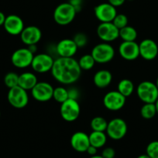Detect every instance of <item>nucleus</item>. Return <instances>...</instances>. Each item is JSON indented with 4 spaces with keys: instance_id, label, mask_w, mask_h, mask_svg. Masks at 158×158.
Here are the masks:
<instances>
[{
    "instance_id": "obj_33",
    "label": "nucleus",
    "mask_w": 158,
    "mask_h": 158,
    "mask_svg": "<svg viewBox=\"0 0 158 158\" xmlns=\"http://www.w3.org/2000/svg\"><path fill=\"white\" fill-rule=\"evenodd\" d=\"M116 151L112 148H106L102 151V156L104 158H114Z\"/></svg>"
},
{
    "instance_id": "obj_2",
    "label": "nucleus",
    "mask_w": 158,
    "mask_h": 158,
    "mask_svg": "<svg viewBox=\"0 0 158 158\" xmlns=\"http://www.w3.org/2000/svg\"><path fill=\"white\" fill-rule=\"evenodd\" d=\"M77 12L70 2L61 3L54 9V19L60 26H67L74 19Z\"/></svg>"
},
{
    "instance_id": "obj_25",
    "label": "nucleus",
    "mask_w": 158,
    "mask_h": 158,
    "mask_svg": "<svg viewBox=\"0 0 158 158\" xmlns=\"http://www.w3.org/2000/svg\"><path fill=\"white\" fill-rule=\"evenodd\" d=\"M140 114L141 117L146 120L153 118L157 114L155 103H144L140 109Z\"/></svg>"
},
{
    "instance_id": "obj_41",
    "label": "nucleus",
    "mask_w": 158,
    "mask_h": 158,
    "mask_svg": "<svg viewBox=\"0 0 158 158\" xmlns=\"http://www.w3.org/2000/svg\"><path fill=\"white\" fill-rule=\"evenodd\" d=\"M155 106H156V114H158V98L156 100V101L155 102Z\"/></svg>"
},
{
    "instance_id": "obj_18",
    "label": "nucleus",
    "mask_w": 158,
    "mask_h": 158,
    "mask_svg": "<svg viewBox=\"0 0 158 158\" xmlns=\"http://www.w3.org/2000/svg\"><path fill=\"white\" fill-rule=\"evenodd\" d=\"M78 47L71 39H64L57 43L56 46L57 53L60 57H73L77 52Z\"/></svg>"
},
{
    "instance_id": "obj_28",
    "label": "nucleus",
    "mask_w": 158,
    "mask_h": 158,
    "mask_svg": "<svg viewBox=\"0 0 158 158\" xmlns=\"http://www.w3.org/2000/svg\"><path fill=\"white\" fill-rule=\"evenodd\" d=\"M53 98L57 102V103H62L65 100L69 98L68 95V90L66 88L63 86H58L54 89V93H53Z\"/></svg>"
},
{
    "instance_id": "obj_15",
    "label": "nucleus",
    "mask_w": 158,
    "mask_h": 158,
    "mask_svg": "<svg viewBox=\"0 0 158 158\" xmlns=\"http://www.w3.org/2000/svg\"><path fill=\"white\" fill-rule=\"evenodd\" d=\"M139 56L146 60H154L158 55V46L150 39L143 40L139 44Z\"/></svg>"
},
{
    "instance_id": "obj_22",
    "label": "nucleus",
    "mask_w": 158,
    "mask_h": 158,
    "mask_svg": "<svg viewBox=\"0 0 158 158\" xmlns=\"http://www.w3.org/2000/svg\"><path fill=\"white\" fill-rule=\"evenodd\" d=\"M90 145L95 147L96 148H101L105 146L107 141V136L105 132L102 131H92L88 135Z\"/></svg>"
},
{
    "instance_id": "obj_13",
    "label": "nucleus",
    "mask_w": 158,
    "mask_h": 158,
    "mask_svg": "<svg viewBox=\"0 0 158 158\" xmlns=\"http://www.w3.org/2000/svg\"><path fill=\"white\" fill-rule=\"evenodd\" d=\"M94 15L101 23H110L112 22L117 15L116 7L108 2L101 3L94 8Z\"/></svg>"
},
{
    "instance_id": "obj_12",
    "label": "nucleus",
    "mask_w": 158,
    "mask_h": 158,
    "mask_svg": "<svg viewBox=\"0 0 158 158\" xmlns=\"http://www.w3.org/2000/svg\"><path fill=\"white\" fill-rule=\"evenodd\" d=\"M54 87L46 82H38L31 89V95L39 102H46L53 98Z\"/></svg>"
},
{
    "instance_id": "obj_8",
    "label": "nucleus",
    "mask_w": 158,
    "mask_h": 158,
    "mask_svg": "<svg viewBox=\"0 0 158 158\" xmlns=\"http://www.w3.org/2000/svg\"><path fill=\"white\" fill-rule=\"evenodd\" d=\"M34 54L28 48L16 49L11 56V62L15 67L24 69L31 66Z\"/></svg>"
},
{
    "instance_id": "obj_37",
    "label": "nucleus",
    "mask_w": 158,
    "mask_h": 158,
    "mask_svg": "<svg viewBox=\"0 0 158 158\" xmlns=\"http://www.w3.org/2000/svg\"><path fill=\"white\" fill-rule=\"evenodd\" d=\"M97 150H98V148H96L95 147L90 145V146L88 148V149H87L86 152L88 153L89 155L94 156V155H96V154H97Z\"/></svg>"
},
{
    "instance_id": "obj_14",
    "label": "nucleus",
    "mask_w": 158,
    "mask_h": 158,
    "mask_svg": "<svg viewBox=\"0 0 158 158\" xmlns=\"http://www.w3.org/2000/svg\"><path fill=\"white\" fill-rule=\"evenodd\" d=\"M119 53L124 60L132 61L139 56V44L135 41H123L119 47Z\"/></svg>"
},
{
    "instance_id": "obj_32",
    "label": "nucleus",
    "mask_w": 158,
    "mask_h": 158,
    "mask_svg": "<svg viewBox=\"0 0 158 158\" xmlns=\"http://www.w3.org/2000/svg\"><path fill=\"white\" fill-rule=\"evenodd\" d=\"M73 40L74 41V43H76L77 46L78 48H82L87 44L88 43V38H87V35L85 34L81 33V32H79L77 33L73 38Z\"/></svg>"
},
{
    "instance_id": "obj_24",
    "label": "nucleus",
    "mask_w": 158,
    "mask_h": 158,
    "mask_svg": "<svg viewBox=\"0 0 158 158\" xmlns=\"http://www.w3.org/2000/svg\"><path fill=\"white\" fill-rule=\"evenodd\" d=\"M119 38L125 42L135 41L137 38V32L133 26H126L119 29Z\"/></svg>"
},
{
    "instance_id": "obj_43",
    "label": "nucleus",
    "mask_w": 158,
    "mask_h": 158,
    "mask_svg": "<svg viewBox=\"0 0 158 158\" xmlns=\"http://www.w3.org/2000/svg\"><path fill=\"white\" fill-rule=\"evenodd\" d=\"M0 117H1V111H0Z\"/></svg>"
},
{
    "instance_id": "obj_4",
    "label": "nucleus",
    "mask_w": 158,
    "mask_h": 158,
    "mask_svg": "<svg viewBox=\"0 0 158 158\" xmlns=\"http://www.w3.org/2000/svg\"><path fill=\"white\" fill-rule=\"evenodd\" d=\"M91 54L95 63L103 64L112 60L115 56V49L112 45L104 42L94 46Z\"/></svg>"
},
{
    "instance_id": "obj_44",
    "label": "nucleus",
    "mask_w": 158,
    "mask_h": 158,
    "mask_svg": "<svg viewBox=\"0 0 158 158\" xmlns=\"http://www.w3.org/2000/svg\"><path fill=\"white\" fill-rule=\"evenodd\" d=\"M129 1H133V0H129Z\"/></svg>"
},
{
    "instance_id": "obj_30",
    "label": "nucleus",
    "mask_w": 158,
    "mask_h": 158,
    "mask_svg": "<svg viewBox=\"0 0 158 158\" xmlns=\"http://www.w3.org/2000/svg\"><path fill=\"white\" fill-rule=\"evenodd\" d=\"M112 23L119 29L128 26V18L124 14H117Z\"/></svg>"
},
{
    "instance_id": "obj_7",
    "label": "nucleus",
    "mask_w": 158,
    "mask_h": 158,
    "mask_svg": "<svg viewBox=\"0 0 158 158\" xmlns=\"http://www.w3.org/2000/svg\"><path fill=\"white\" fill-rule=\"evenodd\" d=\"M105 131L107 135L112 140H121L126 134L127 124L125 120L121 118L112 119L108 122Z\"/></svg>"
},
{
    "instance_id": "obj_38",
    "label": "nucleus",
    "mask_w": 158,
    "mask_h": 158,
    "mask_svg": "<svg viewBox=\"0 0 158 158\" xmlns=\"http://www.w3.org/2000/svg\"><path fill=\"white\" fill-rule=\"evenodd\" d=\"M6 16L5 15V14L3 12H0V26H3V24L5 23V20H6Z\"/></svg>"
},
{
    "instance_id": "obj_19",
    "label": "nucleus",
    "mask_w": 158,
    "mask_h": 158,
    "mask_svg": "<svg viewBox=\"0 0 158 158\" xmlns=\"http://www.w3.org/2000/svg\"><path fill=\"white\" fill-rule=\"evenodd\" d=\"M71 146L75 151L79 153L86 152L87 149L90 146L89 137L85 133L78 131L71 136Z\"/></svg>"
},
{
    "instance_id": "obj_40",
    "label": "nucleus",
    "mask_w": 158,
    "mask_h": 158,
    "mask_svg": "<svg viewBox=\"0 0 158 158\" xmlns=\"http://www.w3.org/2000/svg\"><path fill=\"white\" fill-rule=\"evenodd\" d=\"M89 158H104V157H102V155H97V154H96V155L91 156V157H89Z\"/></svg>"
},
{
    "instance_id": "obj_1",
    "label": "nucleus",
    "mask_w": 158,
    "mask_h": 158,
    "mask_svg": "<svg viewBox=\"0 0 158 158\" xmlns=\"http://www.w3.org/2000/svg\"><path fill=\"white\" fill-rule=\"evenodd\" d=\"M53 77L62 84H72L79 80L81 69L73 57H59L54 60L50 70Z\"/></svg>"
},
{
    "instance_id": "obj_21",
    "label": "nucleus",
    "mask_w": 158,
    "mask_h": 158,
    "mask_svg": "<svg viewBox=\"0 0 158 158\" xmlns=\"http://www.w3.org/2000/svg\"><path fill=\"white\" fill-rule=\"evenodd\" d=\"M38 83L37 77L33 73L26 72L19 75V84L20 87L27 90H31Z\"/></svg>"
},
{
    "instance_id": "obj_39",
    "label": "nucleus",
    "mask_w": 158,
    "mask_h": 158,
    "mask_svg": "<svg viewBox=\"0 0 158 158\" xmlns=\"http://www.w3.org/2000/svg\"><path fill=\"white\" fill-rule=\"evenodd\" d=\"M137 158H150V157H149L147 154H142V155H139Z\"/></svg>"
},
{
    "instance_id": "obj_11",
    "label": "nucleus",
    "mask_w": 158,
    "mask_h": 158,
    "mask_svg": "<svg viewBox=\"0 0 158 158\" xmlns=\"http://www.w3.org/2000/svg\"><path fill=\"white\" fill-rule=\"evenodd\" d=\"M97 35L105 43H110L119 37V29L110 23H101L97 27Z\"/></svg>"
},
{
    "instance_id": "obj_6",
    "label": "nucleus",
    "mask_w": 158,
    "mask_h": 158,
    "mask_svg": "<svg viewBox=\"0 0 158 158\" xmlns=\"http://www.w3.org/2000/svg\"><path fill=\"white\" fill-rule=\"evenodd\" d=\"M9 104L16 109L24 108L29 103V96L27 91L20 86L10 88L7 95Z\"/></svg>"
},
{
    "instance_id": "obj_17",
    "label": "nucleus",
    "mask_w": 158,
    "mask_h": 158,
    "mask_svg": "<svg viewBox=\"0 0 158 158\" xmlns=\"http://www.w3.org/2000/svg\"><path fill=\"white\" fill-rule=\"evenodd\" d=\"M3 26L5 30L12 35H20L25 28L23 20L21 17L16 15H9L6 16Z\"/></svg>"
},
{
    "instance_id": "obj_42",
    "label": "nucleus",
    "mask_w": 158,
    "mask_h": 158,
    "mask_svg": "<svg viewBox=\"0 0 158 158\" xmlns=\"http://www.w3.org/2000/svg\"><path fill=\"white\" fill-rule=\"evenodd\" d=\"M156 86H157V88H158V77H157V79H156Z\"/></svg>"
},
{
    "instance_id": "obj_31",
    "label": "nucleus",
    "mask_w": 158,
    "mask_h": 158,
    "mask_svg": "<svg viewBox=\"0 0 158 158\" xmlns=\"http://www.w3.org/2000/svg\"><path fill=\"white\" fill-rule=\"evenodd\" d=\"M146 152L150 158H158V140L150 142L147 145Z\"/></svg>"
},
{
    "instance_id": "obj_35",
    "label": "nucleus",
    "mask_w": 158,
    "mask_h": 158,
    "mask_svg": "<svg viewBox=\"0 0 158 158\" xmlns=\"http://www.w3.org/2000/svg\"><path fill=\"white\" fill-rule=\"evenodd\" d=\"M125 0H108V2L112 5L115 7H119L121 6L122 4H124Z\"/></svg>"
},
{
    "instance_id": "obj_9",
    "label": "nucleus",
    "mask_w": 158,
    "mask_h": 158,
    "mask_svg": "<svg viewBox=\"0 0 158 158\" xmlns=\"http://www.w3.org/2000/svg\"><path fill=\"white\" fill-rule=\"evenodd\" d=\"M54 60L50 55L46 53H39L34 56L31 67L38 73H45L50 71L54 65Z\"/></svg>"
},
{
    "instance_id": "obj_5",
    "label": "nucleus",
    "mask_w": 158,
    "mask_h": 158,
    "mask_svg": "<svg viewBox=\"0 0 158 158\" xmlns=\"http://www.w3.org/2000/svg\"><path fill=\"white\" fill-rule=\"evenodd\" d=\"M60 113L61 117L65 121L73 122L77 120L80 115V105L75 99L68 98L60 103Z\"/></svg>"
},
{
    "instance_id": "obj_27",
    "label": "nucleus",
    "mask_w": 158,
    "mask_h": 158,
    "mask_svg": "<svg viewBox=\"0 0 158 158\" xmlns=\"http://www.w3.org/2000/svg\"><path fill=\"white\" fill-rule=\"evenodd\" d=\"M79 66L81 67V70H89V69H92L93 66L95 64V61H94V58L91 56V54H85V55L82 56L78 60Z\"/></svg>"
},
{
    "instance_id": "obj_10",
    "label": "nucleus",
    "mask_w": 158,
    "mask_h": 158,
    "mask_svg": "<svg viewBox=\"0 0 158 158\" xmlns=\"http://www.w3.org/2000/svg\"><path fill=\"white\" fill-rule=\"evenodd\" d=\"M125 99L126 97L118 90H112L105 94L103 98V104L108 110L118 111L124 106Z\"/></svg>"
},
{
    "instance_id": "obj_26",
    "label": "nucleus",
    "mask_w": 158,
    "mask_h": 158,
    "mask_svg": "<svg viewBox=\"0 0 158 158\" xmlns=\"http://www.w3.org/2000/svg\"><path fill=\"white\" fill-rule=\"evenodd\" d=\"M108 122L105 118L102 117H95L91 120L90 126L93 131H102L105 132L106 131Z\"/></svg>"
},
{
    "instance_id": "obj_29",
    "label": "nucleus",
    "mask_w": 158,
    "mask_h": 158,
    "mask_svg": "<svg viewBox=\"0 0 158 158\" xmlns=\"http://www.w3.org/2000/svg\"><path fill=\"white\" fill-rule=\"evenodd\" d=\"M5 85L8 88H12L18 86L19 84V75L14 72H9L4 77Z\"/></svg>"
},
{
    "instance_id": "obj_3",
    "label": "nucleus",
    "mask_w": 158,
    "mask_h": 158,
    "mask_svg": "<svg viewBox=\"0 0 158 158\" xmlns=\"http://www.w3.org/2000/svg\"><path fill=\"white\" fill-rule=\"evenodd\" d=\"M136 94L144 103H155L158 98V88L153 82L143 81L136 88Z\"/></svg>"
},
{
    "instance_id": "obj_23",
    "label": "nucleus",
    "mask_w": 158,
    "mask_h": 158,
    "mask_svg": "<svg viewBox=\"0 0 158 158\" xmlns=\"http://www.w3.org/2000/svg\"><path fill=\"white\" fill-rule=\"evenodd\" d=\"M134 84L129 79H123L118 83L117 90L125 97H128L134 92Z\"/></svg>"
},
{
    "instance_id": "obj_20",
    "label": "nucleus",
    "mask_w": 158,
    "mask_h": 158,
    "mask_svg": "<svg viewBox=\"0 0 158 158\" xmlns=\"http://www.w3.org/2000/svg\"><path fill=\"white\" fill-rule=\"evenodd\" d=\"M112 80V75L111 73L106 69H101L95 73L93 77L94 84L97 87L103 89L110 85Z\"/></svg>"
},
{
    "instance_id": "obj_36",
    "label": "nucleus",
    "mask_w": 158,
    "mask_h": 158,
    "mask_svg": "<svg viewBox=\"0 0 158 158\" xmlns=\"http://www.w3.org/2000/svg\"><path fill=\"white\" fill-rule=\"evenodd\" d=\"M68 95H69V98L75 99V100H77L78 93H77V89H74V88H73V89H71L68 90Z\"/></svg>"
},
{
    "instance_id": "obj_34",
    "label": "nucleus",
    "mask_w": 158,
    "mask_h": 158,
    "mask_svg": "<svg viewBox=\"0 0 158 158\" xmlns=\"http://www.w3.org/2000/svg\"><path fill=\"white\" fill-rule=\"evenodd\" d=\"M69 2L75 8L76 11L78 12L81 9V7L82 4V0H70Z\"/></svg>"
},
{
    "instance_id": "obj_16",
    "label": "nucleus",
    "mask_w": 158,
    "mask_h": 158,
    "mask_svg": "<svg viewBox=\"0 0 158 158\" xmlns=\"http://www.w3.org/2000/svg\"><path fill=\"white\" fill-rule=\"evenodd\" d=\"M41 30L35 26H26L20 33V39L26 46L37 45V43H38L41 40Z\"/></svg>"
}]
</instances>
